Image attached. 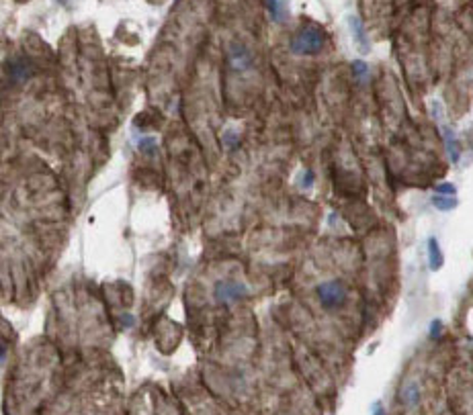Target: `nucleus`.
<instances>
[{
  "mask_svg": "<svg viewBox=\"0 0 473 415\" xmlns=\"http://www.w3.org/2000/svg\"><path fill=\"white\" fill-rule=\"evenodd\" d=\"M58 2H62V4H68V0H58Z\"/></svg>",
  "mask_w": 473,
  "mask_h": 415,
  "instance_id": "20",
  "label": "nucleus"
},
{
  "mask_svg": "<svg viewBox=\"0 0 473 415\" xmlns=\"http://www.w3.org/2000/svg\"><path fill=\"white\" fill-rule=\"evenodd\" d=\"M176 2H178V0H176Z\"/></svg>",
  "mask_w": 473,
  "mask_h": 415,
  "instance_id": "21",
  "label": "nucleus"
},
{
  "mask_svg": "<svg viewBox=\"0 0 473 415\" xmlns=\"http://www.w3.org/2000/svg\"><path fill=\"white\" fill-rule=\"evenodd\" d=\"M346 23H348L350 33H352V37H354V41H356V47H358L362 53H367V51L371 49V41H369L367 33H364L362 23H360V20H358L356 16H352V14L346 18Z\"/></svg>",
  "mask_w": 473,
  "mask_h": 415,
  "instance_id": "5",
  "label": "nucleus"
},
{
  "mask_svg": "<svg viewBox=\"0 0 473 415\" xmlns=\"http://www.w3.org/2000/svg\"><path fill=\"white\" fill-rule=\"evenodd\" d=\"M264 4H266V10H268L270 18L276 20V23H283V20L287 18V8H285L283 0H264Z\"/></svg>",
  "mask_w": 473,
  "mask_h": 415,
  "instance_id": "8",
  "label": "nucleus"
},
{
  "mask_svg": "<svg viewBox=\"0 0 473 415\" xmlns=\"http://www.w3.org/2000/svg\"><path fill=\"white\" fill-rule=\"evenodd\" d=\"M314 182H316V174H314V170H306V172L299 176V188H304V190L312 188Z\"/></svg>",
  "mask_w": 473,
  "mask_h": 415,
  "instance_id": "16",
  "label": "nucleus"
},
{
  "mask_svg": "<svg viewBox=\"0 0 473 415\" xmlns=\"http://www.w3.org/2000/svg\"><path fill=\"white\" fill-rule=\"evenodd\" d=\"M434 192H436V194H442V196H455V194H457V186H455L453 182H440V184H436Z\"/></svg>",
  "mask_w": 473,
  "mask_h": 415,
  "instance_id": "17",
  "label": "nucleus"
},
{
  "mask_svg": "<svg viewBox=\"0 0 473 415\" xmlns=\"http://www.w3.org/2000/svg\"><path fill=\"white\" fill-rule=\"evenodd\" d=\"M248 297V287L240 280H218L213 287V299L222 303V305H230V303H238L242 299Z\"/></svg>",
  "mask_w": 473,
  "mask_h": 415,
  "instance_id": "3",
  "label": "nucleus"
},
{
  "mask_svg": "<svg viewBox=\"0 0 473 415\" xmlns=\"http://www.w3.org/2000/svg\"><path fill=\"white\" fill-rule=\"evenodd\" d=\"M420 397H422V393H420V387H418V385H408V387L402 391V395H400V399H402V403H404L406 407L418 405V403H420Z\"/></svg>",
  "mask_w": 473,
  "mask_h": 415,
  "instance_id": "9",
  "label": "nucleus"
},
{
  "mask_svg": "<svg viewBox=\"0 0 473 415\" xmlns=\"http://www.w3.org/2000/svg\"><path fill=\"white\" fill-rule=\"evenodd\" d=\"M373 415H387L383 403H375V407H373Z\"/></svg>",
  "mask_w": 473,
  "mask_h": 415,
  "instance_id": "19",
  "label": "nucleus"
},
{
  "mask_svg": "<svg viewBox=\"0 0 473 415\" xmlns=\"http://www.w3.org/2000/svg\"><path fill=\"white\" fill-rule=\"evenodd\" d=\"M426 250H428V268L432 272L440 270L442 264H444V258H442V252H440V246H438V239L436 237H428Z\"/></svg>",
  "mask_w": 473,
  "mask_h": 415,
  "instance_id": "7",
  "label": "nucleus"
},
{
  "mask_svg": "<svg viewBox=\"0 0 473 415\" xmlns=\"http://www.w3.org/2000/svg\"><path fill=\"white\" fill-rule=\"evenodd\" d=\"M430 104H432V117H434V119H440V111H442L440 102H438V100H432Z\"/></svg>",
  "mask_w": 473,
  "mask_h": 415,
  "instance_id": "18",
  "label": "nucleus"
},
{
  "mask_svg": "<svg viewBox=\"0 0 473 415\" xmlns=\"http://www.w3.org/2000/svg\"><path fill=\"white\" fill-rule=\"evenodd\" d=\"M350 70H352V76L356 80H360V82L369 78V63L362 61V59H354L352 65H350Z\"/></svg>",
  "mask_w": 473,
  "mask_h": 415,
  "instance_id": "12",
  "label": "nucleus"
},
{
  "mask_svg": "<svg viewBox=\"0 0 473 415\" xmlns=\"http://www.w3.org/2000/svg\"><path fill=\"white\" fill-rule=\"evenodd\" d=\"M442 137H444V147H446V154H448L450 162L457 164L459 158H461V145H459V141H457L455 131L450 129L448 125H442Z\"/></svg>",
  "mask_w": 473,
  "mask_h": 415,
  "instance_id": "6",
  "label": "nucleus"
},
{
  "mask_svg": "<svg viewBox=\"0 0 473 415\" xmlns=\"http://www.w3.org/2000/svg\"><path fill=\"white\" fill-rule=\"evenodd\" d=\"M224 143H226V147H230V149H236L240 145V135H238V131L236 129H228L226 133H224Z\"/></svg>",
  "mask_w": 473,
  "mask_h": 415,
  "instance_id": "13",
  "label": "nucleus"
},
{
  "mask_svg": "<svg viewBox=\"0 0 473 415\" xmlns=\"http://www.w3.org/2000/svg\"><path fill=\"white\" fill-rule=\"evenodd\" d=\"M326 33L316 25L304 27L301 31H297L291 39V51L295 55H318L322 49L326 47Z\"/></svg>",
  "mask_w": 473,
  "mask_h": 415,
  "instance_id": "1",
  "label": "nucleus"
},
{
  "mask_svg": "<svg viewBox=\"0 0 473 415\" xmlns=\"http://www.w3.org/2000/svg\"><path fill=\"white\" fill-rule=\"evenodd\" d=\"M316 295H318V301L322 303V307L326 309H338L344 305L348 297V291H346V285H344V280L340 278H332V280H326L322 282V285L316 287Z\"/></svg>",
  "mask_w": 473,
  "mask_h": 415,
  "instance_id": "2",
  "label": "nucleus"
},
{
  "mask_svg": "<svg viewBox=\"0 0 473 415\" xmlns=\"http://www.w3.org/2000/svg\"><path fill=\"white\" fill-rule=\"evenodd\" d=\"M430 203H432V207H436L438 211H453L457 209L459 201H457V196H442V194H434L432 199H430Z\"/></svg>",
  "mask_w": 473,
  "mask_h": 415,
  "instance_id": "10",
  "label": "nucleus"
},
{
  "mask_svg": "<svg viewBox=\"0 0 473 415\" xmlns=\"http://www.w3.org/2000/svg\"><path fill=\"white\" fill-rule=\"evenodd\" d=\"M8 72H10V78H14L16 82L25 80V78L29 76V68H27L25 61H12L10 68H8Z\"/></svg>",
  "mask_w": 473,
  "mask_h": 415,
  "instance_id": "11",
  "label": "nucleus"
},
{
  "mask_svg": "<svg viewBox=\"0 0 473 415\" xmlns=\"http://www.w3.org/2000/svg\"><path fill=\"white\" fill-rule=\"evenodd\" d=\"M228 61H230V68L234 72H246L254 65V57L250 53V49L242 43H232L230 49H228Z\"/></svg>",
  "mask_w": 473,
  "mask_h": 415,
  "instance_id": "4",
  "label": "nucleus"
},
{
  "mask_svg": "<svg viewBox=\"0 0 473 415\" xmlns=\"http://www.w3.org/2000/svg\"><path fill=\"white\" fill-rule=\"evenodd\" d=\"M442 332H444V323L440 319H432V323H430V327H428V338L430 340H440Z\"/></svg>",
  "mask_w": 473,
  "mask_h": 415,
  "instance_id": "14",
  "label": "nucleus"
},
{
  "mask_svg": "<svg viewBox=\"0 0 473 415\" xmlns=\"http://www.w3.org/2000/svg\"><path fill=\"white\" fill-rule=\"evenodd\" d=\"M140 149L144 154H156L158 151V143H156V137H144L140 141Z\"/></svg>",
  "mask_w": 473,
  "mask_h": 415,
  "instance_id": "15",
  "label": "nucleus"
}]
</instances>
